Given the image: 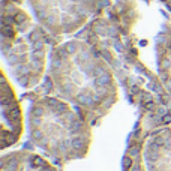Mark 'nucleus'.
<instances>
[{
	"mask_svg": "<svg viewBox=\"0 0 171 171\" xmlns=\"http://www.w3.org/2000/svg\"><path fill=\"white\" fill-rule=\"evenodd\" d=\"M119 81L93 45L75 38L53 47L45 78L33 92L57 96L99 126L119 102Z\"/></svg>",
	"mask_w": 171,
	"mask_h": 171,
	"instance_id": "nucleus-1",
	"label": "nucleus"
},
{
	"mask_svg": "<svg viewBox=\"0 0 171 171\" xmlns=\"http://www.w3.org/2000/svg\"><path fill=\"white\" fill-rule=\"evenodd\" d=\"M77 38L101 53L149 132L171 125V98L158 72L140 59L128 30L110 18H96Z\"/></svg>",
	"mask_w": 171,
	"mask_h": 171,
	"instance_id": "nucleus-2",
	"label": "nucleus"
},
{
	"mask_svg": "<svg viewBox=\"0 0 171 171\" xmlns=\"http://www.w3.org/2000/svg\"><path fill=\"white\" fill-rule=\"evenodd\" d=\"M27 147L39 150L59 167L84 159L92 141L93 125L69 102L27 90Z\"/></svg>",
	"mask_w": 171,
	"mask_h": 171,
	"instance_id": "nucleus-3",
	"label": "nucleus"
},
{
	"mask_svg": "<svg viewBox=\"0 0 171 171\" xmlns=\"http://www.w3.org/2000/svg\"><path fill=\"white\" fill-rule=\"evenodd\" d=\"M2 14V54L9 75L20 87L33 90L47 74L48 47L57 45L54 38L41 24L11 0H3Z\"/></svg>",
	"mask_w": 171,
	"mask_h": 171,
	"instance_id": "nucleus-4",
	"label": "nucleus"
},
{
	"mask_svg": "<svg viewBox=\"0 0 171 171\" xmlns=\"http://www.w3.org/2000/svg\"><path fill=\"white\" fill-rule=\"evenodd\" d=\"M39 24L54 38L75 33L89 18L108 8V0H29Z\"/></svg>",
	"mask_w": 171,
	"mask_h": 171,
	"instance_id": "nucleus-5",
	"label": "nucleus"
},
{
	"mask_svg": "<svg viewBox=\"0 0 171 171\" xmlns=\"http://www.w3.org/2000/svg\"><path fill=\"white\" fill-rule=\"evenodd\" d=\"M0 149L6 150L15 146L24 134V114L15 89L5 71H2L0 81Z\"/></svg>",
	"mask_w": 171,
	"mask_h": 171,
	"instance_id": "nucleus-6",
	"label": "nucleus"
},
{
	"mask_svg": "<svg viewBox=\"0 0 171 171\" xmlns=\"http://www.w3.org/2000/svg\"><path fill=\"white\" fill-rule=\"evenodd\" d=\"M143 153L147 171H171V125L149 132Z\"/></svg>",
	"mask_w": 171,
	"mask_h": 171,
	"instance_id": "nucleus-7",
	"label": "nucleus"
},
{
	"mask_svg": "<svg viewBox=\"0 0 171 171\" xmlns=\"http://www.w3.org/2000/svg\"><path fill=\"white\" fill-rule=\"evenodd\" d=\"M0 171H59V165L32 147H24L3 153Z\"/></svg>",
	"mask_w": 171,
	"mask_h": 171,
	"instance_id": "nucleus-8",
	"label": "nucleus"
},
{
	"mask_svg": "<svg viewBox=\"0 0 171 171\" xmlns=\"http://www.w3.org/2000/svg\"><path fill=\"white\" fill-rule=\"evenodd\" d=\"M149 135L143 119L138 117L129 137L126 140V147L122 158V171H147L144 162V143Z\"/></svg>",
	"mask_w": 171,
	"mask_h": 171,
	"instance_id": "nucleus-9",
	"label": "nucleus"
},
{
	"mask_svg": "<svg viewBox=\"0 0 171 171\" xmlns=\"http://www.w3.org/2000/svg\"><path fill=\"white\" fill-rule=\"evenodd\" d=\"M156 72L171 98V26L162 27L155 41Z\"/></svg>",
	"mask_w": 171,
	"mask_h": 171,
	"instance_id": "nucleus-10",
	"label": "nucleus"
}]
</instances>
